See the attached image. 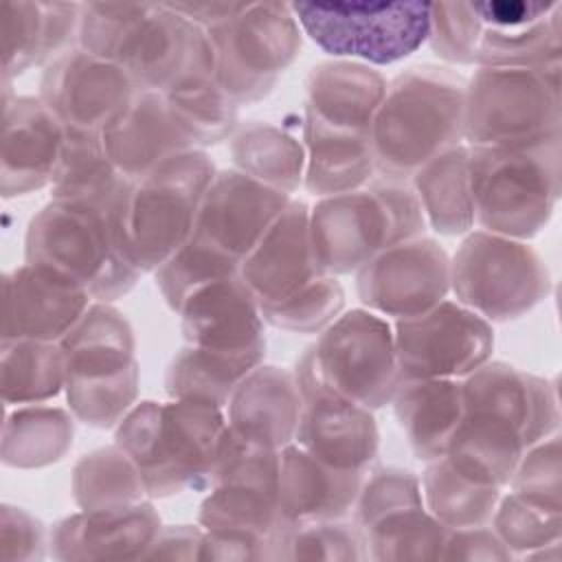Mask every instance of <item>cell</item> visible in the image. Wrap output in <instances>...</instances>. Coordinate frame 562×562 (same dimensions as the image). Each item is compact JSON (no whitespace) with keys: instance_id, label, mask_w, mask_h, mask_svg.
<instances>
[{"instance_id":"obj_1","label":"cell","mask_w":562,"mask_h":562,"mask_svg":"<svg viewBox=\"0 0 562 562\" xmlns=\"http://www.w3.org/2000/svg\"><path fill=\"white\" fill-rule=\"evenodd\" d=\"M226 437L224 408L191 400H147L116 424L114 443L136 465L149 498H167L211 487Z\"/></svg>"},{"instance_id":"obj_2","label":"cell","mask_w":562,"mask_h":562,"mask_svg":"<svg viewBox=\"0 0 562 562\" xmlns=\"http://www.w3.org/2000/svg\"><path fill=\"white\" fill-rule=\"evenodd\" d=\"M465 81L446 66L419 64L386 83L371 125L375 171L411 178L463 140Z\"/></svg>"},{"instance_id":"obj_3","label":"cell","mask_w":562,"mask_h":562,"mask_svg":"<svg viewBox=\"0 0 562 562\" xmlns=\"http://www.w3.org/2000/svg\"><path fill=\"white\" fill-rule=\"evenodd\" d=\"M215 173L202 149H187L123 184L114 202V226L123 255L140 274L156 272L189 241Z\"/></svg>"},{"instance_id":"obj_4","label":"cell","mask_w":562,"mask_h":562,"mask_svg":"<svg viewBox=\"0 0 562 562\" xmlns=\"http://www.w3.org/2000/svg\"><path fill=\"white\" fill-rule=\"evenodd\" d=\"M560 134L516 145L468 147L474 224L494 235L533 239L560 200Z\"/></svg>"},{"instance_id":"obj_5","label":"cell","mask_w":562,"mask_h":562,"mask_svg":"<svg viewBox=\"0 0 562 562\" xmlns=\"http://www.w3.org/2000/svg\"><path fill=\"white\" fill-rule=\"evenodd\" d=\"M424 231L426 217L411 182L382 173L310 209L312 248L321 270L331 277L358 272L384 248Z\"/></svg>"},{"instance_id":"obj_6","label":"cell","mask_w":562,"mask_h":562,"mask_svg":"<svg viewBox=\"0 0 562 562\" xmlns=\"http://www.w3.org/2000/svg\"><path fill=\"white\" fill-rule=\"evenodd\" d=\"M114 202L116 198L110 202L50 200L29 222L26 263L70 277L94 301L110 303L127 294L140 272L127 261L119 244Z\"/></svg>"},{"instance_id":"obj_7","label":"cell","mask_w":562,"mask_h":562,"mask_svg":"<svg viewBox=\"0 0 562 562\" xmlns=\"http://www.w3.org/2000/svg\"><path fill=\"white\" fill-rule=\"evenodd\" d=\"M59 347L72 417L94 428H116L138 395L136 345L127 318L116 307L94 301Z\"/></svg>"},{"instance_id":"obj_8","label":"cell","mask_w":562,"mask_h":562,"mask_svg":"<svg viewBox=\"0 0 562 562\" xmlns=\"http://www.w3.org/2000/svg\"><path fill=\"white\" fill-rule=\"evenodd\" d=\"M296 362L301 393L327 391L369 411L393 402L400 386L393 323L356 307L340 312Z\"/></svg>"},{"instance_id":"obj_9","label":"cell","mask_w":562,"mask_h":562,"mask_svg":"<svg viewBox=\"0 0 562 562\" xmlns=\"http://www.w3.org/2000/svg\"><path fill=\"white\" fill-rule=\"evenodd\" d=\"M560 64L476 68L463 92V140L496 147L560 134Z\"/></svg>"},{"instance_id":"obj_10","label":"cell","mask_w":562,"mask_h":562,"mask_svg":"<svg viewBox=\"0 0 562 562\" xmlns=\"http://www.w3.org/2000/svg\"><path fill=\"white\" fill-rule=\"evenodd\" d=\"M290 11L327 55L367 66L406 59L430 31V2H292Z\"/></svg>"},{"instance_id":"obj_11","label":"cell","mask_w":562,"mask_h":562,"mask_svg":"<svg viewBox=\"0 0 562 562\" xmlns=\"http://www.w3.org/2000/svg\"><path fill=\"white\" fill-rule=\"evenodd\" d=\"M549 288L544 261L520 239L470 231L450 259L454 301L487 323L520 318L549 294Z\"/></svg>"},{"instance_id":"obj_12","label":"cell","mask_w":562,"mask_h":562,"mask_svg":"<svg viewBox=\"0 0 562 562\" xmlns=\"http://www.w3.org/2000/svg\"><path fill=\"white\" fill-rule=\"evenodd\" d=\"M206 35L217 83L237 105L268 97L301 50V26L285 2H237Z\"/></svg>"},{"instance_id":"obj_13","label":"cell","mask_w":562,"mask_h":562,"mask_svg":"<svg viewBox=\"0 0 562 562\" xmlns=\"http://www.w3.org/2000/svg\"><path fill=\"white\" fill-rule=\"evenodd\" d=\"M400 380H463L485 364L494 349L492 323L454 299L393 321Z\"/></svg>"},{"instance_id":"obj_14","label":"cell","mask_w":562,"mask_h":562,"mask_svg":"<svg viewBox=\"0 0 562 562\" xmlns=\"http://www.w3.org/2000/svg\"><path fill=\"white\" fill-rule=\"evenodd\" d=\"M360 303L386 318L417 316L450 292V257L430 237H413L378 252L356 272Z\"/></svg>"},{"instance_id":"obj_15","label":"cell","mask_w":562,"mask_h":562,"mask_svg":"<svg viewBox=\"0 0 562 562\" xmlns=\"http://www.w3.org/2000/svg\"><path fill=\"white\" fill-rule=\"evenodd\" d=\"M138 92L116 64L72 46L53 59L40 81V99L66 130L99 134Z\"/></svg>"},{"instance_id":"obj_16","label":"cell","mask_w":562,"mask_h":562,"mask_svg":"<svg viewBox=\"0 0 562 562\" xmlns=\"http://www.w3.org/2000/svg\"><path fill=\"white\" fill-rule=\"evenodd\" d=\"M290 200V193L237 169L217 171L200 202L193 235L241 266Z\"/></svg>"},{"instance_id":"obj_17","label":"cell","mask_w":562,"mask_h":562,"mask_svg":"<svg viewBox=\"0 0 562 562\" xmlns=\"http://www.w3.org/2000/svg\"><path fill=\"white\" fill-rule=\"evenodd\" d=\"M94 303L70 277L24 263L4 274L2 340L59 342Z\"/></svg>"},{"instance_id":"obj_18","label":"cell","mask_w":562,"mask_h":562,"mask_svg":"<svg viewBox=\"0 0 562 562\" xmlns=\"http://www.w3.org/2000/svg\"><path fill=\"white\" fill-rule=\"evenodd\" d=\"M463 413H481L512 426L527 448L558 432L555 386L501 360H487L461 380Z\"/></svg>"},{"instance_id":"obj_19","label":"cell","mask_w":562,"mask_h":562,"mask_svg":"<svg viewBox=\"0 0 562 562\" xmlns=\"http://www.w3.org/2000/svg\"><path fill=\"white\" fill-rule=\"evenodd\" d=\"M176 314L187 345L255 362L266 356L263 316L239 277L200 288Z\"/></svg>"},{"instance_id":"obj_20","label":"cell","mask_w":562,"mask_h":562,"mask_svg":"<svg viewBox=\"0 0 562 562\" xmlns=\"http://www.w3.org/2000/svg\"><path fill=\"white\" fill-rule=\"evenodd\" d=\"M325 274L310 237V206L290 200L239 266V279L259 307L277 305Z\"/></svg>"},{"instance_id":"obj_21","label":"cell","mask_w":562,"mask_h":562,"mask_svg":"<svg viewBox=\"0 0 562 562\" xmlns=\"http://www.w3.org/2000/svg\"><path fill=\"white\" fill-rule=\"evenodd\" d=\"M2 108V195L18 198L50 187L66 127L40 97H9Z\"/></svg>"},{"instance_id":"obj_22","label":"cell","mask_w":562,"mask_h":562,"mask_svg":"<svg viewBox=\"0 0 562 562\" xmlns=\"http://www.w3.org/2000/svg\"><path fill=\"white\" fill-rule=\"evenodd\" d=\"M303 393L294 371L259 364L233 389L224 408L231 432L252 446L283 450L294 441Z\"/></svg>"},{"instance_id":"obj_23","label":"cell","mask_w":562,"mask_h":562,"mask_svg":"<svg viewBox=\"0 0 562 562\" xmlns=\"http://www.w3.org/2000/svg\"><path fill=\"white\" fill-rule=\"evenodd\" d=\"M294 443L338 470L367 472L378 457L373 411L327 391L303 393Z\"/></svg>"},{"instance_id":"obj_24","label":"cell","mask_w":562,"mask_h":562,"mask_svg":"<svg viewBox=\"0 0 562 562\" xmlns=\"http://www.w3.org/2000/svg\"><path fill=\"white\" fill-rule=\"evenodd\" d=\"M204 29L162 4H147L112 61H116L138 90L165 92L189 66Z\"/></svg>"},{"instance_id":"obj_25","label":"cell","mask_w":562,"mask_h":562,"mask_svg":"<svg viewBox=\"0 0 562 562\" xmlns=\"http://www.w3.org/2000/svg\"><path fill=\"white\" fill-rule=\"evenodd\" d=\"M160 516L149 501L108 512H77L50 531L57 560H140L160 531Z\"/></svg>"},{"instance_id":"obj_26","label":"cell","mask_w":562,"mask_h":562,"mask_svg":"<svg viewBox=\"0 0 562 562\" xmlns=\"http://www.w3.org/2000/svg\"><path fill=\"white\" fill-rule=\"evenodd\" d=\"M101 147L125 180H138L176 154L195 149L171 119L165 97L138 90L127 108L99 132Z\"/></svg>"},{"instance_id":"obj_27","label":"cell","mask_w":562,"mask_h":562,"mask_svg":"<svg viewBox=\"0 0 562 562\" xmlns=\"http://www.w3.org/2000/svg\"><path fill=\"white\" fill-rule=\"evenodd\" d=\"M367 472L338 470L294 441L279 452V507L290 525L336 520L353 512Z\"/></svg>"},{"instance_id":"obj_28","label":"cell","mask_w":562,"mask_h":562,"mask_svg":"<svg viewBox=\"0 0 562 562\" xmlns=\"http://www.w3.org/2000/svg\"><path fill=\"white\" fill-rule=\"evenodd\" d=\"M81 4L77 2H2L4 83L33 66L50 64L77 46Z\"/></svg>"},{"instance_id":"obj_29","label":"cell","mask_w":562,"mask_h":562,"mask_svg":"<svg viewBox=\"0 0 562 562\" xmlns=\"http://www.w3.org/2000/svg\"><path fill=\"white\" fill-rule=\"evenodd\" d=\"M386 83L380 70L360 61L336 59L318 64L307 75L305 114L331 130L371 136Z\"/></svg>"},{"instance_id":"obj_30","label":"cell","mask_w":562,"mask_h":562,"mask_svg":"<svg viewBox=\"0 0 562 562\" xmlns=\"http://www.w3.org/2000/svg\"><path fill=\"white\" fill-rule=\"evenodd\" d=\"M160 94L171 119L195 149L222 143L239 127L237 103L217 83L215 50L206 31L184 72Z\"/></svg>"},{"instance_id":"obj_31","label":"cell","mask_w":562,"mask_h":562,"mask_svg":"<svg viewBox=\"0 0 562 562\" xmlns=\"http://www.w3.org/2000/svg\"><path fill=\"white\" fill-rule=\"evenodd\" d=\"M279 483L226 481L202 501L198 525L204 531L241 536L266 544L272 560H283L290 522L279 507Z\"/></svg>"},{"instance_id":"obj_32","label":"cell","mask_w":562,"mask_h":562,"mask_svg":"<svg viewBox=\"0 0 562 562\" xmlns=\"http://www.w3.org/2000/svg\"><path fill=\"white\" fill-rule=\"evenodd\" d=\"M391 404L417 459L428 463L446 454L463 419L461 380H402Z\"/></svg>"},{"instance_id":"obj_33","label":"cell","mask_w":562,"mask_h":562,"mask_svg":"<svg viewBox=\"0 0 562 562\" xmlns=\"http://www.w3.org/2000/svg\"><path fill=\"white\" fill-rule=\"evenodd\" d=\"M303 184L312 195L349 193L364 187L378 173L371 136L331 130L310 114L303 119Z\"/></svg>"},{"instance_id":"obj_34","label":"cell","mask_w":562,"mask_h":562,"mask_svg":"<svg viewBox=\"0 0 562 562\" xmlns=\"http://www.w3.org/2000/svg\"><path fill=\"white\" fill-rule=\"evenodd\" d=\"M525 450L527 443L512 426L481 413H463L443 457L470 481L503 490Z\"/></svg>"},{"instance_id":"obj_35","label":"cell","mask_w":562,"mask_h":562,"mask_svg":"<svg viewBox=\"0 0 562 562\" xmlns=\"http://www.w3.org/2000/svg\"><path fill=\"white\" fill-rule=\"evenodd\" d=\"M411 187L422 204L426 226L446 237L465 235L474 226L468 180V147L446 149L411 176Z\"/></svg>"},{"instance_id":"obj_36","label":"cell","mask_w":562,"mask_h":562,"mask_svg":"<svg viewBox=\"0 0 562 562\" xmlns=\"http://www.w3.org/2000/svg\"><path fill=\"white\" fill-rule=\"evenodd\" d=\"M235 169L285 193H294L305 173V147L268 121L239 125L228 138Z\"/></svg>"},{"instance_id":"obj_37","label":"cell","mask_w":562,"mask_h":562,"mask_svg":"<svg viewBox=\"0 0 562 562\" xmlns=\"http://www.w3.org/2000/svg\"><path fill=\"white\" fill-rule=\"evenodd\" d=\"M72 417L57 406L20 404L7 411L2 461L11 468H44L59 461L72 446Z\"/></svg>"},{"instance_id":"obj_38","label":"cell","mask_w":562,"mask_h":562,"mask_svg":"<svg viewBox=\"0 0 562 562\" xmlns=\"http://www.w3.org/2000/svg\"><path fill=\"white\" fill-rule=\"evenodd\" d=\"M127 180L105 156L99 134L66 130L50 198L64 202H110Z\"/></svg>"},{"instance_id":"obj_39","label":"cell","mask_w":562,"mask_h":562,"mask_svg":"<svg viewBox=\"0 0 562 562\" xmlns=\"http://www.w3.org/2000/svg\"><path fill=\"white\" fill-rule=\"evenodd\" d=\"M419 485L424 507L448 529L490 525L501 498L498 487L470 481L446 457L428 461Z\"/></svg>"},{"instance_id":"obj_40","label":"cell","mask_w":562,"mask_h":562,"mask_svg":"<svg viewBox=\"0 0 562 562\" xmlns=\"http://www.w3.org/2000/svg\"><path fill=\"white\" fill-rule=\"evenodd\" d=\"M72 496L83 512L121 509L149 498L136 465L116 443L83 454L77 461Z\"/></svg>"},{"instance_id":"obj_41","label":"cell","mask_w":562,"mask_h":562,"mask_svg":"<svg viewBox=\"0 0 562 562\" xmlns=\"http://www.w3.org/2000/svg\"><path fill=\"white\" fill-rule=\"evenodd\" d=\"M2 400L11 404H44L66 384L59 342L2 340Z\"/></svg>"},{"instance_id":"obj_42","label":"cell","mask_w":562,"mask_h":562,"mask_svg":"<svg viewBox=\"0 0 562 562\" xmlns=\"http://www.w3.org/2000/svg\"><path fill=\"white\" fill-rule=\"evenodd\" d=\"M259 364L261 362L248 358L224 356L187 345L173 356L167 369L165 391L171 400H191L226 408L237 382Z\"/></svg>"},{"instance_id":"obj_43","label":"cell","mask_w":562,"mask_h":562,"mask_svg":"<svg viewBox=\"0 0 562 562\" xmlns=\"http://www.w3.org/2000/svg\"><path fill=\"white\" fill-rule=\"evenodd\" d=\"M448 527L424 505L393 512L362 529L367 558L373 560H439Z\"/></svg>"},{"instance_id":"obj_44","label":"cell","mask_w":562,"mask_h":562,"mask_svg":"<svg viewBox=\"0 0 562 562\" xmlns=\"http://www.w3.org/2000/svg\"><path fill=\"white\" fill-rule=\"evenodd\" d=\"M154 274L162 299L173 312H178V307L200 288L239 277V263L204 239L191 235L189 241L180 246Z\"/></svg>"},{"instance_id":"obj_45","label":"cell","mask_w":562,"mask_h":562,"mask_svg":"<svg viewBox=\"0 0 562 562\" xmlns=\"http://www.w3.org/2000/svg\"><path fill=\"white\" fill-rule=\"evenodd\" d=\"M345 307V290L331 274H321L290 299L259 307L266 323L285 331H323Z\"/></svg>"},{"instance_id":"obj_46","label":"cell","mask_w":562,"mask_h":562,"mask_svg":"<svg viewBox=\"0 0 562 562\" xmlns=\"http://www.w3.org/2000/svg\"><path fill=\"white\" fill-rule=\"evenodd\" d=\"M490 527L512 551V555L520 558L533 549L558 542L562 536L560 512L536 507L512 492L498 498Z\"/></svg>"},{"instance_id":"obj_47","label":"cell","mask_w":562,"mask_h":562,"mask_svg":"<svg viewBox=\"0 0 562 562\" xmlns=\"http://www.w3.org/2000/svg\"><path fill=\"white\" fill-rule=\"evenodd\" d=\"M507 485L512 487V494L536 507L562 512L560 435L553 432L531 443L518 459Z\"/></svg>"},{"instance_id":"obj_48","label":"cell","mask_w":562,"mask_h":562,"mask_svg":"<svg viewBox=\"0 0 562 562\" xmlns=\"http://www.w3.org/2000/svg\"><path fill=\"white\" fill-rule=\"evenodd\" d=\"M364 540L356 522L314 520L292 525L283 560H362Z\"/></svg>"},{"instance_id":"obj_49","label":"cell","mask_w":562,"mask_h":562,"mask_svg":"<svg viewBox=\"0 0 562 562\" xmlns=\"http://www.w3.org/2000/svg\"><path fill=\"white\" fill-rule=\"evenodd\" d=\"M422 505V485L413 472L402 468H380L362 481L353 505V522L362 531L393 512Z\"/></svg>"},{"instance_id":"obj_50","label":"cell","mask_w":562,"mask_h":562,"mask_svg":"<svg viewBox=\"0 0 562 562\" xmlns=\"http://www.w3.org/2000/svg\"><path fill=\"white\" fill-rule=\"evenodd\" d=\"M149 2L143 4H110V2H88L81 4L77 46L110 59L116 48L132 31V26L143 18Z\"/></svg>"},{"instance_id":"obj_51","label":"cell","mask_w":562,"mask_h":562,"mask_svg":"<svg viewBox=\"0 0 562 562\" xmlns=\"http://www.w3.org/2000/svg\"><path fill=\"white\" fill-rule=\"evenodd\" d=\"M479 20L470 2L430 4V48L446 61L474 66Z\"/></svg>"},{"instance_id":"obj_52","label":"cell","mask_w":562,"mask_h":562,"mask_svg":"<svg viewBox=\"0 0 562 562\" xmlns=\"http://www.w3.org/2000/svg\"><path fill=\"white\" fill-rule=\"evenodd\" d=\"M44 527L22 507L2 505L0 516V560L29 562L44 558Z\"/></svg>"},{"instance_id":"obj_53","label":"cell","mask_w":562,"mask_h":562,"mask_svg":"<svg viewBox=\"0 0 562 562\" xmlns=\"http://www.w3.org/2000/svg\"><path fill=\"white\" fill-rule=\"evenodd\" d=\"M512 551L501 542L490 525L450 529L439 560H512Z\"/></svg>"},{"instance_id":"obj_54","label":"cell","mask_w":562,"mask_h":562,"mask_svg":"<svg viewBox=\"0 0 562 562\" xmlns=\"http://www.w3.org/2000/svg\"><path fill=\"white\" fill-rule=\"evenodd\" d=\"M204 529L198 525H171L160 527L154 542L149 544L145 558H167V560H198Z\"/></svg>"}]
</instances>
